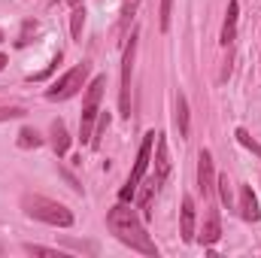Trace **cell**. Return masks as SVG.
I'll use <instances>...</instances> for the list:
<instances>
[{
    "label": "cell",
    "instance_id": "1",
    "mask_svg": "<svg viewBox=\"0 0 261 258\" xmlns=\"http://www.w3.org/2000/svg\"><path fill=\"white\" fill-rule=\"evenodd\" d=\"M107 228L113 231V237H116L122 246H128L130 252L158 258V246H155L152 234L146 231V222H143L140 210L130 207L128 200H119V203L107 213Z\"/></svg>",
    "mask_w": 261,
    "mask_h": 258
},
{
    "label": "cell",
    "instance_id": "2",
    "mask_svg": "<svg viewBox=\"0 0 261 258\" xmlns=\"http://www.w3.org/2000/svg\"><path fill=\"white\" fill-rule=\"evenodd\" d=\"M21 213L28 219H37L43 225H52V228H70L73 225V210L61 203V200H52L46 194H21Z\"/></svg>",
    "mask_w": 261,
    "mask_h": 258
},
{
    "label": "cell",
    "instance_id": "3",
    "mask_svg": "<svg viewBox=\"0 0 261 258\" xmlns=\"http://www.w3.org/2000/svg\"><path fill=\"white\" fill-rule=\"evenodd\" d=\"M88 73H91V61H79L76 67H70L64 76H58L46 88V100H70V97H76L79 91H85Z\"/></svg>",
    "mask_w": 261,
    "mask_h": 258
},
{
    "label": "cell",
    "instance_id": "4",
    "mask_svg": "<svg viewBox=\"0 0 261 258\" xmlns=\"http://www.w3.org/2000/svg\"><path fill=\"white\" fill-rule=\"evenodd\" d=\"M137 43H140V31H134L122 55V88H119V113L130 119V79H134V58H137Z\"/></svg>",
    "mask_w": 261,
    "mask_h": 258
},
{
    "label": "cell",
    "instance_id": "5",
    "mask_svg": "<svg viewBox=\"0 0 261 258\" xmlns=\"http://www.w3.org/2000/svg\"><path fill=\"white\" fill-rule=\"evenodd\" d=\"M216 164H213V152L210 149H200L197 152V192L206 203H213L216 197Z\"/></svg>",
    "mask_w": 261,
    "mask_h": 258
},
{
    "label": "cell",
    "instance_id": "6",
    "mask_svg": "<svg viewBox=\"0 0 261 258\" xmlns=\"http://www.w3.org/2000/svg\"><path fill=\"white\" fill-rule=\"evenodd\" d=\"M152 164H155V173H152V179H155V186L161 189V186L167 183L170 170H173V164H170V149H167V137H164V134H158V137H155Z\"/></svg>",
    "mask_w": 261,
    "mask_h": 258
},
{
    "label": "cell",
    "instance_id": "7",
    "mask_svg": "<svg viewBox=\"0 0 261 258\" xmlns=\"http://www.w3.org/2000/svg\"><path fill=\"white\" fill-rule=\"evenodd\" d=\"M195 225H197L195 197L186 194V197H182V207H179V237H182V243H195V237H197Z\"/></svg>",
    "mask_w": 261,
    "mask_h": 258
},
{
    "label": "cell",
    "instance_id": "8",
    "mask_svg": "<svg viewBox=\"0 0 261 258\" xmlns=\"http://www.w3.org/2000/svg\"><path fill=\"white\" fill-rule=\"evenodd\" d=\"M219 237H222V219H219V210L210 203L206 216H203V225H200V234L195 240H200L203 246H213V243H219Z\"/></svg>",
    "mask_w": 261,
    "mask_h": 258
},
{
    "label": "cell",
    "instance_id": "9",
    "mask_svg": "<svg viewBox=\"0 0 261 258\" xmlns=\"http://www.w3.org/2000/svg\"><path fill=\"white\" fill-rule=\"evenodd\" d=\"M237 18H240V3H237V0H228L225 21H222V34H219V43H222L225 49L234 46V40H237Z\"/></svg>",
    "mask_w": 261,
    "mask_h": 258
},
{
    "label": "cell",
    "instance_id": "10",
    "mask_svg": "<svg viewBox=\"0 0 261 258\" xmlns=\"http://www.w3.org/2000/svg\"><path fill=\"white\" fill-rule=\"evenodd\" d=\"M237 210H240L243 222H258L261 219V207H258V197H255V192H252V186H240Z\"/></svg>",
    "mask_w": 261,
    "mask_h": 258
},
{
    "label": "cell",
    "instance_id": "11",
    "mask_svg": "<svg viewBox=\"0 0 261 258\" xmlns=\"http://www.w3.org/2000/svg\"><path fill=\"white\" fill-rule=\"evenodd\" d=\"M49 143H52V149H55V155L58 158H64L67 152H70V131H67L64 119H52V125H49Z\"/></svg>",
    "mask_w": 261,
    "mask_h": 258
},
{
    "label": "cell",
    "instance_id": "12",
    "mask_svg": "<svg viewBox=\"0 0 261 258\" xmlns=\"http://www.w3.org/2000/svg\"><path fill=\"white\" fill-rule=\"evenodd\" d=\"M103 88H107V76H103V73H97V76L85 85V94H82V110H100Z\"/></svg>",
    "mask_w": 261,
    "mask_h": 258
},
{
    "label": "cell",
    "instance_id": "13",
    "mask_svg": "<svg viewBox=\"0 0 261 258\" xmlns=\"http://www.w3.org/2000/svg\"><path fill=\"white\" fill-rule=\"evenodd\" d=\"M155 194H158L155 179L146 176V179H143V189H140V194H137V210H140L143 222H149V216H152V200H155Z\"/></svg>",
    "mask_w": 261,
    "mask_h": 258
},
{
    "label": "cell",
    "instance_id": "14",
    "mask_svg": "<svg viewBox=\"0 0 261 258\" xmlns=\"http://www.w3.org/2000/svg\"><path fill=\"white\" fill-rule=\"evenodd\" d=\"M176 128H179L182 140H189V134H192V113H189V97L182 91L176 94Z\"/></svg>",
    "mask_w": 261,
    "mask_h": 258
},
{
    "label": "cell",
    "instance_id": "15",
    "mask_svg": "<svg viewBox=\"0 0 261 258\" xmlns=\"http://www.w3.org/2000/svg\"><path fill=\"white\" fill-rule=\"evenodd\" d=\"M82 28H85V3L73 6V12H70V37H73L76 43L82 40Z\"/></svg>",
    "mask_w": 261,
    "mask_h": 258
},
{
    "label": "cell",
    "instance_id": "16",
    "mask_svg": "<svg viewBox=\"0 0 261 258\" xmlns=\"http://www.w3.org/2000/svg\"><path fill=\"white\" fill-rule=\"evenodd\" d=\"M37 146H43L40 131L31 128V125H24V128L18 131V149H37Z\"/></svg>",
    "mask_w": 261,
    "mask_h": 258
},
{
    "label": "cell",
    "instance_id": "17",
    "mask_svg": "<svg viewBox=\"0 0 261 258\" xmlns=\"http://www.w3.org/2000/svg\"><path fill=\"white\" fill-rule=\"evenodd\" d=\"M234 137H237V143H240L243 149H249V152H252V155L261 161V143L252 137V134H249V131H246V128H237V131H234Z\"/></svg>",
    "mask_w": 261,
    "mask_h": 258
},
{
    "label": "cell",
    "instance_id": "18",
    "mask_svg": "<svg viewBox=\"0 0 261 258\" xmlns=\"http://www.w3.org/2000/svg\"><path fill=\"white\" fill-rule=\"evenodd\" d=\"M107 128H110V113L100 110L97 113V122H94V134H91V149H100V137L107 134Z\"/></svg>",
    "mask_w": 261,
    "mask_h": 258
},
{
    "label": "cell",
    "instance_id": "19",
    "mask_svg": "<svg viewBox=\"0 0 261 258\" xmlns=\"http://www.w3.org/2000/svg\"><path fill=\"white\" fill-rule=\"evenodd\" d=\"M216 192H219V197H222V203H225V207H231V203H234V197H231V179H228V173H219V176H216Z\"/></svg>",
    "mask_w": 261,
    "mask_h": 258
},
{
    "label": "cell",
    "instance_id": "20",
    "mask_svg": "<svg viewBox=\"0 0 261 258\" xmlns=\"http://www.w3.org/2000/svg\"><path fill=\"white\" fill-rule=\"evenodd\" d=\"M61 61H64V52L58 49V52H55V58L49 61V67H46V70H40V73H34V76H31V82H46V79L58 70V64H61Z\"/></svg>",
    "mask_w": 261,
    "mask_h": 258
},
{
    "label": "cell",
    "instance_id": "21",
    "mask_svg": "<svg viewBox=\"0 0 261 258\" xmlns=\"http://www.w3.org/2000/svg\"><path fill=\"white\" fill-rule=\"evenodd\" d=\"M24 252L28 255H43V258H64L61 249H52V246H37V243H24Z\"/></svg>",
    "mask_w": 261,
    "mask_h": 258
},
{
    "label": "cell",
    "instance_id": "22",
    "mask_svg": "<svg viewBox=\"0 0 261 258\" xmlns=\"http://www.w3.org/2000/svg\"><path fill=\"white\" fill-rule=\"evenodd\" d=\"M170 15H173V0H161V6H158V28L161 31H170Z\"/></svg>",
    "mask_w": 261,
    "mask_h": 258
},
{
    "label": "cell",
    "instance_id": "23",
    "mask_svg": "<svg viewBox=\"0 0 261 258\" xmlns=\"http://www.w3.org/2000/svg\"><path fill=\"white\" fill-rule=\"evenodd\" d=\"M24 107H0V122H15V119H24Z\"/></svg>",
    "mask_w": 261,
    "mask_h": 258
},
{
    "label": "cell",
    "instance_id": "24",
    "mask_svg": "<svg viewBox=\"0 0 261 258\" xmlns=\"http://www.w3.org/2000/svg\"><path fill=\"white\" fill-rule=\"evenodd\" d=\"M31 31H37V21H24V28H21V37L15 40V46H28V43H31V40H28V34H31Z\"/></svg>",
    "mask_w": 261,
    "mask_h": 258
},
{
    "label": "cell",
    "instance_id": "25",
    "mask_svg": "<svg viewBox=\"0 0 261 258\" xmlns=\"http://www.w3.org/2000/svg\"><path fill=\"white\" fill-rule=\"evenodd\" d=\"M61 176H64L67 183H70V189H73V192H76V194H82V186H79V183H76V176H73V173H70V170H64V167H61Z\"/></svg>",
    "mask_w": 261,
    "mask_h": 258
},
{
    "label": "cell",
    "instance_id": "26",
    "mask_svg": "<svg viewBox=\"0 0 261 258\" xmlns=\"http://www.w3.org/2000/svg\"><path fill=\"white\" fill-rule=\"evenodd\" d=\"M9 64V58H6V55H3V52H0V70H3V67Z\"/></svg>",
    "mask_w": 261,
    "mask_h": 258
},
{
    "label": "cell",
    "instance_id": "27",
    "mask_svg": "<svg viewBox=\"0 0 261 258\" xmlns=\"http://www.w3.org/2000/svg\"><path fill=\"white\" fill-rule=\"evenodd\" d=\"M67 3H70V9H73V6H79V3H82V0H67Z\"/></svg>",
    "mask_w": 261,
    "mask_h": 258
},
{
    "label": "cell",
    "instance_id": "28",
    "mask_svg": "<svg viewBox=\"0 0 261 258\" xmlns=\"http://www.w3.org/2000/svg\"><path fill=\"white\" fill-rule=\"evenodd\" d=\"M3 40H6V37H3V31H0V43H3Z\"/></svg>",
    "mask_w": 261,
    "mask_h": 258
},
{
    "label": "cell",
    "instance_id": "29",
    "mask_svg": "<svg viewBox=\"0 0 261 258\" xmlns=\"http://www.w3.org/2000/svg\"><path fill=\"white\" fill-rule=\"evenodd\" d=\"M128 3H134V6H137V3H140V0H128Z\"/></svg>",
    "mask_w": 261,
    "mask_h": 258
},
{
    "label": "cell",
    "instance_id": "30",
    "mask_svg": "<svg viewBox=\"0 0 261 258\" xmlns=\"http://www.w3.org/2000/svg\"><path fill=\"white\" fill-rule=\"evenodd\" d=\"M0 252H3V246H0Z\"/></svg>",
    "mask_w": 261,
    "mask_h": 258
}]
</instances>
